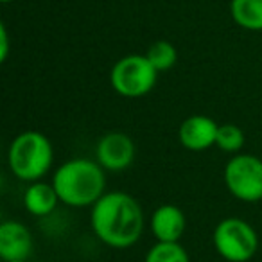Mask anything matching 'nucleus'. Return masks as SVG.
Instances as JSON below:
<instances>
[{"instance_id": "nucleus-1", "label": "nucleus", "mask_w": 262, "mask_h": 262, "mask_svg": "<svg viewBox=\"0 0 262 262\" xmlns=\"http://www.w3.org/2000/svg\"><path fill=\"white\" fill-rule=\"evenodd\" d=\"M92 230L106 246L124 250L142 237L144 212L139 201L122 190L104 192L92 207Z\"/></svg>"}, {"instance_id": "nucleus-2", "label": "nucleus", "mask_w": 262, "mask_h": 262, "mask_svg": "<svg viewBox=\"0 0 262 262\" xmlns=\"http://www.w3.org/2000/svg\"><path fill=\"white\" fill-rule=\"evenodd\" d=\"M59 201L69 207H94L104 194L106 178L99 162L74 158L58 167L52 178Z\"/></svg>"}, {"instance_id": "nucleus-3", "label": "nucleus", "mask_w": 262, "mask_h": 262, "mask_svg": "<svg viewBox=\"0 0 262 262\" xmlns=\"http://www.w3.org/2000/svg\"><path fill=\"white\" fill-rule=\"evenodd\" d=\"M54 160L52 144L40 131H24L15 137L8 151L11 172L22 182H38L49 172Z\"/></svg>"}, {"instance_id": "nucleus-4", "label": "nucleus", "mask_w": 262, "mask_h": 262, "mask_svg": "<svg viewBox=\"0 0 262 262\" xmlns=\"http://www.w3.org/2000/svg\"><path fill=\"white\" fill-rule=\"evenodd\" d=\"M158 70L151 65L147 56L129 54L120 58L110 72V83L119 95L139 99L147 95L157 84Z\"/></svg>"}, {"instance_id": "nucleus-5", "label": "nucleus", "mask_w": 262, "mask_h": 262, "mask_svg": "<svg viewBox=\"0 0 262 262\" xmlns=\"http://www.w3.org/2000/svg\"><path fill=\"white\" fill-rule=\"evenodd\" d=\"M214 246L228 262H248L258 250L255 228L241 217H226L214 230Z\"/></svg>"}, {"instance_id": "nucleus-6", "label": "nucleus", "mask_w": 262, "mask_h": 262, "mask_svg": "<svg viewBox=\"0 0 262 262\" xmlns=\"http://www.w3.org/2000/svg\"><path fill=\"white\" fill-rule=\"evenodd\" d=\"M225 183L241 201L262 200V160L253 155H235L225 167Z\"/></svg>"}, {"instance_id": "nucleus-7", "label": "nucleus", "mask_w": 262, "mask_h": 262, "mask_svg": "<svg viewBox=\"0 0 262 262\" xmlns=\"http://www.w3.org/2000/svg\"><path fill=\"white\" fill-rule=\"evenodd\" d=\"M97 162L108 171H124L135 160V144L126 133L110 131L97 144Z\"/></svg>"}, {"instance_id": "nucleus-8", "label": "nucleus", "mask_w": 262, "mask_h": 262, "mask_svg": "<svg viewBox=\"0 0 262 262\" xmlns=\"http://www.w3.org/2000/svg\"><path fill=\"white\" fill-rule=\"evenodd\" d=\"M219 126L214 119L207 115H192L187 117L178 129V139L185 149L200 153L212 147L217 139Z\"/></svg>"}, {"instance_id": "nucleus-9", "label": "nucleus", "mask_w": 262, "mask_h": 262, "mask_svg": "<svg viewBox=\"0 0 262 262\" xmlns=\"http://www.w3.org/2000/svg\"><path fill=\"white\" fill-rule=\"evenodd\" d=\"M33 253V235L24 223L4 221L0 225V257L4 262L27 260Z\"/></svg>"}, {"instance_id": "nucleus-10", "label": "nucleus", "mask_w": 262, "mask_h": 262, "mask_svg": "<svg viewBox=\"0 0 262 262\" xmlns=\"http://www.w3.org/2000/svg\"><path fill=\"white\" fill-rule=\"evenodd\" d=\"M185 228V214L176 205H162L151 215V232L160 243H180Z\"/></svg>"}, {"instance_id": "nucleus-11", "label": "nucleus", "mask_w": 262, "mask_h": 262, "mask_svg": "<svg viewBox=\"0 0 262 262\" xmlns=\"http://www.w3.org/2000/svg\"><path fill=\"white\" fill-rule=\"evenodd\" d=\"M59 203V196L52 183H45L41 180L29 183L24 194V207L29 214L43 217L56 210Z\"/></svg>"}, {"instance_id": "nucleus-12", "label": "nucleus", "mask_w": 262, "mask_h": 262, "mask_svg": "<svg viewBox=\"0 0 262 262\" xmlns=\"http://www.w3.org/2000/svg\"><path fill=\"white\" fill-rule=\"evenodd\" d=\"M233 22L246 31H262V0H232Z\"/></svg>"}, {"instance_id": "nucleus-13", "label": "nucleus", "mask_w": 262, "mask_h": 262, "mask_svg": "<svg viewBox=\"0 0 262 262\" xmlns=\"http://www.w3.org/2000/svg\"><path fill=\"white\" fill-rule=\"evenodd\" d=\"M144 262H190L189 253L180 243H160L157 241L155 246L147 251Z\"/></svg>"}, {"instance_id": "nucleus-14", "label": "nucleus", "mask_w": 262, "mask_h": 262, "mask_svg": "<svg viewBox=\"0 0 262 262\" xmlns=\"http://www.w3.org/2000/svg\"><path fill=\"white\" fill-rule=\"evenodd\" d=\"M146 56L151 61V65H153L158 72H165V70L172 69V67L176 65V59H178V52H176L174 45L165 40L155 41V43L147 49Z\"/></svg>"}, {"instance_id": "nucleus-15", "label": "nucleus", "mask_w": 262, "mask_h": 262, "mask_svg": "<svg viewBox=\"0 0 262 262\" xmlns=\"http://www.w3.org/2000/svg\"><path fill=\"white\" fill-rule=\"evenodd\" d=\"M246 137L244 131L235 124H221L217 129V139H215V146L225 153H239L244 147Z\"/></svg>"}, {"instance_id": "nucleus-16", "label": "nucleus", "mask_w": 262, "mask_h": 262, "mask_svg": "<svg viewBox=\"0 0 262 262\" xmlns=\"http://www.w3.org/2000/svg\"><path fill=\"white\" fill-rule=\"evenodd\" d=\"M8 54H9V36H8V29L2 24L0 26V61L4 63L8 59Z\"/></svg>"}, {"instance_id": "nucleus-17", "label": "nucleus", "mask_w": 262, "mask_h": 262, "mask_svg": "<svg viewBox=\"0 0 262 262\" xmlns=\"http://www.w3.org/2000/svg\"><path fill=\"white\" fill-rule=\"evenodd\" d=\"M2 4H9V2H15V0H0Z\"/></svg>"}, {"instance_id": "nucleus-18", "label": "nucleus", "mask_w": 262, "mask_h": 262, "mask_svg": "<svg viewBox=\"0 0 262 262\" xmlns=\"http://www.w3.org/2000/svg\"><path fill=\"white\" fill-rule=\"evenodd\" d=\"M11 262H27V260H11Z\"/></svg>"}]
</instances>
